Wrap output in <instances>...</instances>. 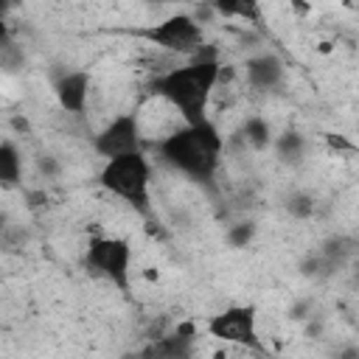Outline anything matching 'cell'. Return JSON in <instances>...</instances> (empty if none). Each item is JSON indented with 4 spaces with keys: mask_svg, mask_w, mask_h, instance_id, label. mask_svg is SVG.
Here are the masks:
<instances>
[{
    "mask_svg": "<svg viewBox=\"0 0 359 359\" xmlns=\"http://www.w3.org/2000/svg\"><path fill=\"white\" fill-rule=\"evenodd\" d=\"M222 81V62L216 50L205 48L185 65H177L165 73H160L151 81V93L163 98L182 123H205L210 121V98L216 93V84Z\"/></svg>",
    "mask_w": 359,
    "mask_h": 359,
    "instance_id": "1",
    "label": "cell"
},
{
    "mask_svg": "<svg viewBox=\"0 0 359 359\" xmlns=\"http://www.w3.org/2000/svg\"><path fill=\"white\" fill-rule=\"evenodd\" d=\"M154 151L160 163L174 168L177 174L199 182L213 185L222 154H224V135L213 121L205 123H182L154 140Z\"/></svg>",
    "mask_w": 359,
    "mask_h": 359,
    "instance_id": "2",
    "label": "cell"
},
{
    "mask_svg": "<svg viewBox=\"0 0 359 359\" xmlns=\"http://www.w3.org/2000/svg\"><path fill=\"white\" fill-rule=\"evenodd\" d=\"M98 182L107 194L126 202L135 213H151V163L146 151L107 160L98 171Z\"/></svg>",
    "mask_w": 359,
    "mask_h": 359,
    "instance_id": "3",
    "label": "cell"
},
{
    "mask_svg": "<svg viewBox=\"0 0 359 359\" xmlns=\"http://www.w3.org/2000/svg\"><path fill=\"white\" fill-rule=\"evenodd\" d=\"M84 266L126 294L132 289V241L123 236H93L84 250Z\"/></svg>",
    "mask_w": 359,
    "mask_h": 359,
    "instance_id": "4",
    "label": "cell"
},
{
    "mask_svg": "<svg viewBox=\"0 0 359 359\" xmlns=\"http://www.w3.org/2000/svg\"><path fill=\"white\" fill-rule=\"evenodd\" d=\"M137 36H143L149 45H154L157 50L174 53V56H188L194 59L199 50H205V31L202 22L191 14H168L160 22H151L146 28L137 31Z\"/></svg>",
    "mask_w": 359,
    "mask_h": 359,
    "instance_id": "5",
    "label": "cell"
},
{
    "mask_svg": "<svg viewBox=\"0 0 359 359\" xmlns=\"http://www.w3.org/2000/svg\"><path fill=\"white\" fill-rule=\"evenodd\" d=\"M205 328L213 339H219L224 345L244 348V351H258V353L266 351L264 342H261V334H258V311L250 303L224 306L222 311L208 317Z\"/></svg>",
    "mask_w": 359,
    "mask_h": 359,
    "instance_id": "6",
    "label": "cell"
},
{
    "mask_svg": "<svg viewBox=\"0 0 359 359\" xmlns=\"http://www.w3.org/2000/svg\"><path fill=\"white\" fill-rule=\"evenodd\" d=\"M93 151L98 157H104V163L115 160V157L146 151V129H143L140 112L129 109V112H121L112 121H107L93 137Z\"/></svg>",
    "mask_w": 359,
    "mask_h": 359,
    "instance_id": "7",
    "label": "cell"
},
{
    "mask_svg": "<svg viewBox=\"0 0 359 359\" xmlns=\"http://www.w3.org/2000/svg\"><path fill=\"white\" fill-rule=\"evenodd\" d=\"M244 81L255 93H278L286 81V65L278 53H255L244 62Z\"/></svg>",
    "mask_w": 359,
    "mask_h": 359,
    "instance_id": "8",
    "label": "cell"
},
{
    "mask_svg": "<svg viewBox=\"0 0 359 359\" xmlns=\"http://www.w3.org/2000/svg\"><path fill=\"white\" fill-rule=\"evenodd\" d=\"M53 95L62 112L67 115H84L90 101V73L87 70H65L53 81Z\"/></svg>",
    "mask_w": 359,
    "mask_h": 359,
    "instance_id": "9",
    "label": "cell"
},
{
    "mask_svg": "<svg viewBox=\"0 0 359 359\" xmlns=\"http://www.w3.org/2000/svg\"><path fill=\"white\" fill-rule=\"evenodd\" d=\"M194 348H196L194 328H191V325H182V328H177L174 334L160 337V339L149 348V356H151V359H196Z\"/></svg>",
    "mask_w": 359,
    "mask_h": 359,
    "instance_id": "10",
    "label": "cell"
},
{
    "mask_svg": "<svg viewBox=\"0 0 359 359\" xmlns=\"http://www.w3.org/2000/svg\"><path fill=\"white\" fill-rule=\"evenodd\" d=\"M272 149H275V157H278L280 163H286V165H297V163H303L309 143H306V137H303L300 132L286 129V132H280V135L272 140Z\"/></svg>",
    "mask_w": 359,
    "mask_h": 359,
    "instance_id": "11",
    "label": "cell"
},
{
    "mask_svg": "<svg viewBox=\"0 0 359 359\" xmlns=\"http://www.w3.org/2000/svg\"><path fill=\"white\" fill-rule=\"evenodd\" d=\"M22 180V151L17 149L14 140H3L0 143V182L3 188H14Z\"/></svg>",
    "mask_w": 359,
    "mask_h": 359,
    "instance_id": "12",
    "label": "cell"
},
{
    "mask_svg": "<svg viewBox=\"0 0 359 359\" xmlns=\"http://www.w3.org/2000/svg\"><path fill=\"white\" fill-rule=\"evenodd\" d=\"M241 137H244V143L247 146H252V149H266V146H272V140H275V135H272V126L266 123V118H261V115H250L244 123H241V132H238Z\"/></svg>",
    "mask_w": 359,
    "mask_h": 359,
    "instance_id": "13",
    "label": "cell"
},
{
    "mask_svg": "<svg viewBox=\"0 0 359 359\" xmlns=\"http://www.w3.org/2000/svg\"><path fill=\"white\" fill-rule=\"evenodd\" d=\"M314 208H317V202H314V196L306 194V191H294V194H289V199H286V210H289L294 219H309V216L314 213Z\"/></svg>",
    "mask_w": 359,
    "mask_h": 359,
    "instance_id": "14",
    "label": "cell"
},
{
    "mask_svg": "<svg viewBox=\"0 0 359 359\" xmlns=\"http://www.w3.org/2000/svg\"><path fill=\"white\" fill-rule=\"evenodd\" d=\"M252 233H255V224L252 222H238L236 227L227 230V241L233 247H247L252 241Z\"/></svg>",
    "mask_w": 359,
    "mask_h": 359,
    "instance_id": "15",
    "label": "cell"
}]
</instances>
